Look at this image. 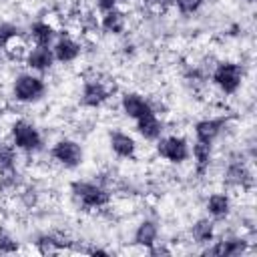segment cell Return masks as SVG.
<instances>
[{
  "label": "cell",
  "mask_w": 257,
  "mask_h": 257,
  "mask_svg": "<svg viewBox=\"0 0 257 257\" xmlns=\"http://www.w3.org/2000/svg\"><path fill=\"white\" fill-rule=\"evenodd\" d=\"M12 141H14V147L22 149V151H38L40 145H42L40 133L36 131L34 124H30L26 120H16L14 122V126H12Z\"/></svg>",
  "instance_id": "1"
},
{
  "label": "cell",
  "mask_w": 257,
  "mask_h": 257,
  "mask_svg": "<svg viewBox=\"0 0 257 257\" xmlns=\"http://www.w3.org/2000/svg\"><path fill=\"white\" fill-rule=\"evenodd\" d=\"M241 76H243V70H241V66L235 64V62H223V64H219V66L215 68V72H213L215 84H217L225 94H231V92H235V90L239 88Z\"/></svg>",
  "instance_id": "2"
},
{
  "label": "cell",
  "mask_w": 257,
  "mask_h": 257,
  "mask_svg": "<svg viewBox=\"0 0 257 257\" xmlns=\"http://www.w3.org/2000/svg\"><path fill=\"white\" fill-rule=\"evenodd\" d=\"M72 193L74 197L84 205V207H90V209H96V207H102L108 203V193L92 183H82V181H74L72 183Z\"/></svg>",
  "instance_id": "3"
},
{
  "label": "cell",
  "mask_w": 257,
  "mask_h": 257,
  "mask_svg": "<svg viewBox=\"0 0 257 257\" xmlns=\"http://www.w3.org/2000/svg\"><path fill=\"white\" fill-rule=\"evenodd\" d=\"M44 94L42 78L34 74H20L14 82V96L22 102H34Z\"/></svg>",
  "instance_id": "4"
},
{
  "label": "cell",
  "mask_w": 257,
  "mask_h": 257,
  "mask_svg": "<svg viewBox=\"0 0 257 257\" xmlns=\"http://www.w3.org/2000/svg\"><path fill=\"white\" fill-rule=\"evenodd\" d=\"M52 157L64 167H78L82 163V147L74 141L62 139L52 147Z\"/></svg>",
  "instance_id": "5"
},
{
  "label": "cell",
  "mask_w": 257,
  "mask_h": 257,
  "mask_svg": "<svg viewBox=\"0 0 257 257\" xmlns=\"http://www.w3.org/2000/svg\"><path fill=\"white\" fill-rule=\"evenodd\" d=\"M157 151L161 157H165L171 163H183L189 157V145L181 137H167L161 139L157 145Z\"/></svg>",
  "instance_id": "6"
},
{
  "label": "cell",
  "mask_w": 257,
  "mask_h": 257,
  "mask_svg": "<svg viewBox=\"0 0 257 257\" xmlns=\"http://www.w3.org/2000/svg\"><path fill=\"white\" fill-rule=\"evenodd\" d=\"M122 110H124L126 116H131L135 120L141 118V116H145V114H149V112H153L151 106H149V102L143 96L135 94V92L122 96Z\"/></svg>",
  "instance_id": "7"
},
{
  "label": "cell",
  "mask_w": 257,
  "mask_h": 257,
  "mask_svg": "<svg viewBox=\"0 0 257 257\" xmlns=\"http://www.w3.org/2000/svg\"><path fill=\"white\" fill-rule=\"evenodd\" d=\"M223 126H225V118H205V120L197 122V126H195L197 141L213 143V139L221 133Z\"/></svg>",
  "instance_id": "8"
},
{
  "label": "cell",
  "mask_w": 257,
  "mask_h": 257,
  "mask_svg": "<svg viewBox=\"0 0 257 257\" xmlns=\"http://www.w3.org/2000/svg\"><path fill=\"white\" fill-rule=\"evenodd\" d=\"M137 131H139L145 139L155 141V139L161 137V133H163V124H161V120L155 116V112H149V114L137 118Z\"/></svg>",
  "instance_id": "9"
},
{
  "label": "cell",
  "mask_w": 257,
  "mask_h": 257,
  "mask_svg": "<svg viewBox=\"0 0 257 257\" xmlns=\"http://www.w3.org/2000/svg\"><path fill=\"white\" fill-rule=\"evenodd\" d=\"M54 62V54L48 46H36L28 54V66L34 70H48Z\"/></svg>",
  "instance_id": "10"
},
{
  "label": "cell",
  "mask_w": 257,
  "mask_h": 257,
  "mask_svg": "<svg viewBox=\"0 0 257 257\" xmlns=\"http://www.w3.org/2000/svg\"><path fill=\"white\" fill-rule=\"evenodd\" d=\"M78 52H80V46L70 38H60L52 48L54 60H60V62H72L78 56Z\"/></svg>",
  "instance_id": "11"
},
{
  "label": "cell",
  "mask_w": 257,
  "mask_h": 257,
  "mask_svg": "<svg viewBox=\"0 0 257 257\" xmlns=\"http://www.w3.org/2000/svg\"><path fill=\"white\" fill-rule=\"evenodd\" d=\"M108 92L100 82H86L82 90V104L84 106H100L106 100Z\"/></svg>",
  "instance_id": "12"
},
{
  "label": "cell",
  "mask_w": 257,
  "mask_h": 257,
  "mask_svg": "<svg viewBox=\"0 0 257 257\" xmlns=\"http://www.w3.org/2000/svg\"><path fill=\"white\" fill-rule=\"evenodd\" d=\"M227 183L229 185H241V187H249L253 183V177L249 173V169L243 163H231L227 167Z\"/></svg>",
  "instance_id": "13"
},
{
  "label": "cell",
  "mask_w": 257,
  "mask_h": 257,
  "mask_svg": "<svg viewBox=\"0 0 257 257\" xmlns=\"http://www.w3.org/2000/svg\"><path fill=\"white\" fill-rule=\"evenodd\" d=\"M110 147H112V151L118 157H133L135 155V149H137L133 137H128L124 133H112L110 135Z\"/></svg>",
  "instance_id": "14"
},
{
  "label": "cell",
  "mask_w": 257,
  "mask_h": 257,
  "mask_svg": "<svg viewBox=\"0 0 257 257\" xmlns=\"http://www.w3.org/2000/svg\"><path fill=\"white\" fill-rule=\"evenodd\" d=\"M243 249H245V243L241 239H227V241H219L217 245H213L211 249H207V255L231 257V255H239Z\"/></svg>",
  "instance_id": "15"
},
{
  "label": "cell",
  "mask_w": 257,
  "mask_h": 257,
  "mask_svg": "<svg viewBox=\"0 0 257 257\" xmlns=\"http://www.w3.org/2000/svg\"><path fill=\"white\" fill-rule=\"evenodd\" d=\"M102 28L108 34H120L124 30V14L116 8L106 10L104 16H102Z\"/></svg>",
  "instance_id": "16"
},
{
  "label": "cell",
  "mask_w": 257,
  "mask_h": 257,
  "mask_svg": "<svg viewBox=\"0 0 257 257\" xmlns=\"http://www.w3.org/2000/svg\"><path fill=\"white\" fill-rule=\"evenodd\" d=\"M155 239H157V225L153 221H143L139 225V229L135 231V241L139 245L153 247L155 245Z\"/></svg>",
  "instance_id": "17"
},
{
  "label": "cell",
  "mask_w": 257,
  "mask_h": 257,
  "mask_svg": "<svg viewBox=\"0 0 257 257\" xmlns=\"http://www.w3.org/2000/svg\"><path fill=\"white\" fill-rule=\"evenodd\" d=\"M30 34H32L36 46H48L54 38V28L48 26L46 22H34L30 26Z\"/></svg>",
  "instance_id": "18"
},
{
  "label": "cell",
  "mask_w": 257,
  "mask_h": 257,
  "mask_svg": "<svg viewBox=\"0 0 257 257\" xmlns=\"http://www.w3.org/2000/svg\"><path fill=\"white\" fill-rule=\"evenodd\" d=\"M229 207H231L229 197H227V195H221V193L211 195L209 201H207V209H209V213H211L215 219L225 217V215L229 213Z\"/></svg>",
  "instance_id": "19"
},
{
  "label": "cell",
  "mask_w": 257,
  "mask_h": 257,
  "mask_svg": "<svg viewBox=\"0 0 257 257\" xmlns=\"http://www.w3.org/2000/svg\"><path fill=\"white\" fill-rule=\"evenodd\" d=\"M193 155H195V161H197V171L203 175L211 163V143H203V141H197L195 147H193Z\"/></svg>",
  "instance_id": "20"
},
{
  "label": "cell",
  "mask_w": 257,
  "mask_h": 257,
  "mask_svg": "<svg viewBox=\"0 0 257 257\" xmlns=\"http://www.w3.org/2000/svg\"><path fill=\"white\" fill-rule=\"evenodd\" d=\"M193 237L197 243H209L213 239V221L209 219H199L193 225Z\"/></svg>",
  "instance_id": "21"
},
{
  "label": "cell",
  "mask_w": 257,
  "mask_h": 257,
  "mask_svg": "<svg viewBox=\"0 0 257 257\" xmlns=\"http://www.w3.org/2000/svg\"><path fill=\"white\" fill-rule=\"evenodd\" d=\"M14 149L12 147H0V171H12L14 169Z\"/></svg>",
  "instance_id": "22"
},
{
  "label": "cell",
  "mask_w": 257,
  "mask_h": 257,
  "mask_svg": "<svg viewBox=\"0 0 257 257\" xmlns=\"http://www.w3.org/2000/svg\"><path fill=\"white\" fill-rule=\"evenodd\" d=\"M38 247H40V251H42V253H52V251L60 249V247H62V243H60V241H56V239H54V237H50V235H42V237L38 239Z\"/></svg>",
  "instance_id": "23"
},
{
  "label": "cell",
  "mask_w": 257,
  "mask_h": 257,
  "mask_svg": "<svg viewBox=\"0 0 257 257\" xmlns=\"http://www.w3.org/2000/svg\"><path fill=\"white\" fill-rule=\"evenodd\" d=\"M175 4L181 10V14H193L201 8L203 0H175Z\"/></svg>",
  "instance_id": "24"
},
{
  "label": "cell",
  "mask_w": 257,
  "mask_h": 257,
  "mask_svg": "<svg viewBox=\"0 0 257 257\" xmlns=\"http://www.w3.org/2000/svg\"><path fill=\"white\" fill-rule=\"evenodd\" d=\"M16 34V28L10 24H0V46H4L12 36Z\"/></svg>",
  "instance_id": "25"
},
{
  "label": "cell",
  "mask_w": 257,
  "mask_h": 257,
  "mask_svg": "<svg viewBox=\"0 0 257 257\" xmlns=\"http://www.w3.org/2000/svg\"><path fill=\"white\" fill-rule=\"evenodd\" d=\"M18 245L10 237H0V251H16Z\"/></svg>",
  "instance_id": "26"
},
{
  "label": "cell",
  "mask_w": 257,
  "mask_h": 257,
  "mask_svg": "<svg viewBox=\"0 0 257 257\" xmlns=\"http://www.w3.org/2000/svg\"><path fill=\"white\" fill-rule=\"evenodd\" d=\"M116 2H118V0H96L98 8H100L102 12H106V10H112V8L116 6Z\"/></svg>",
  "instance_id": "27"
},
{
  "label": "cell",
  "mask_w": 257,
  "mask_h": 257,
  "mask_svg": "<svg viewBox=\"0 0 257 257\" xmlns=\"http://www.w3.org/2000/svg\"><path fill=\"white\" fill-rule=\"evenodd\" d=\"M171 0H145V4H149V6H165Z\"/></svg>",
  "instance_id": "28"
},
{
  "label": "cell",
  "mask_w": 257,
  "mask_h": 257,
  "mask_svg": "<svg viewBox=\"0 0 257 257\" xmlns=\"http://www.w3.org/2000/svg\"><path fill=\"white\" fill-rule=\"evenodd\" d=\"M249 2H253V0H249Z\"/></svg>",
  "instance_id": "29"
}]
</instances>
